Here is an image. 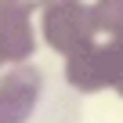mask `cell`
Instances as JSON below:
<instances>
[{
	"mask_svg": "<svg viewBox=\"0 0 123 123\" xmlns=\"http://www.w3.org/2000/svg\"><path fill=\"white\" fill-rule=\"evenodd\" d=\"M116 91H119V98H123V80H119V87H116Z\"/></svg>",
	"mask_w": 123,
	"mask_h": 123,
	"instance_id": "7",
	"label": "cell"
},
{
	"mask_svg": "<svg viewBox=\"0 0 123 123\" xmlns=\"http://www.w3.org/2000/svg\"><path fill=\"white\" fill-rule=\"evenodd\" d=\"M36 33L62 58H69L98 40L87 0H36Z\"/></svg>",
	"mask_w": 123,
	"mask_h": 123,
	"instance_id": "1",
	"label": "cell"
},
{
	"mask_svg": "<svg viewBox=\"0 0 123 123\" xmlns=\"http://www.w3.org/2000/svg\"><path fill=\"white\" fill-rule=\"evenodd\" d=\"M43 94V73L33 62L0 69V123H29Z\"/></svg>",
	"mask_w": 123,
	"mask_h": 123,
	"instance_id": "3",
	"label": "cell"
},
{
	"mask_svg": "<svg viewBox=\"0 0 123 123\" xmlns=\"http://www.w3.org/2000/svg\"><path fill=\"white\" fill-rule=\"evenodd\" d=\"M0 69H4V62H0Z\"/></svg>",
	"mask_w": 123,
	"mask_h": 123,
	"instance_id": "8",
	"label": "cell"
},
{
	"mask_svg": "<svg viewBox=\"0 0 123 123\" xmlns=\"http://www.w3.org/2000/svg\"><path fill=\"white\" fill-rule=\"evenodd\" d=\"M105 40H109V43L119 51V58H123V33H116V36H105Z\"/></svg>",
	"mask_w": 123,
	"mask_h": 123,
	"instance_id": "6",
	"label": "cell"
},
{
	"mask_svg": "<svg viewBox=\"0 0 123 123\" xmlns=\"http://www.w3.org/2000/svg\"><path fill=\"white\" fill-rule=\"evenodd\" d=\"M36 47V0H0V62H33Z\"/></svg>",
	"mask_w": 123,
	"mask_h": 123,
	"instance_id": "4",
	"label": "cell"
},
{
	"mask_svg": "<svg viewBox=\"0 0 123 123\" xmlns=\"http://www.w3.org/2000/svg\"><path fill=\"white\" fill-rule=\"evenodd\" d=\"M123 80V58L109 40H94L83 51L65 58V83L80 94H101V91H116Z\"/></svg>",
	"mask_w": 123,
	"mask_h": 123,
	"instance_id": "2",
	"label": "cell"
},
{
	"mask_svg": "<svg viewBox=\"0 0 123 123\" xmlns=\"http://www.w3.org/2000/svg\"><path fill=\"white\" fill-rule=\"evenodd\" d=\"M91 18L98 36L123 33V0H91Z\"/></svg>",
	"mask_w": 123,
	"mask_h": 123,
	"instance_id": "5",
	"label": "cell"
}]
</instances>
